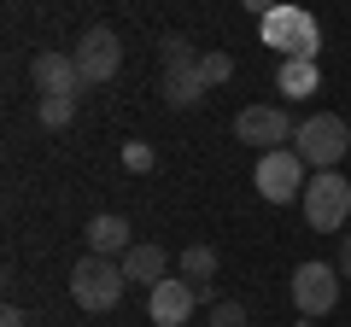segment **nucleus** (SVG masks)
<instances>
[{"label": "nucleus", "instance_id": "obj_17", "mask_svg": "<svg viewBox=\"0 0 351 327\" xmlns=\"http://www.w3.org/2000/svg\"><path fill=\"white\" fill-rule=\"evenodd\" d=\"M199 76H205V88H217V82L234 76V59L228 53H199Z\"/></svg>", "mask_w": 351, "mask_h": 327}, {"label": "nucleus", "instance_id": "obj_8", "mask_svg": "<svg viewBox=\"0 0 351 327\" xmlns=\"http://www.w3.org/2000/svg\"><path fill=\"white\" fill-rule=\"evenodd\" d=\"M71 59H76V70H82V82H112V76H117V64H123L117 29H106V24L82 29V41L71 47Z\"/></svg>", "mask_w": 351, "mask_h": 327}, {"label": "nucleus", "instance_id": "obj_10", "mask_svg": "<svg viewBox=\"0 0 351 327\" xmlns=\"http://www.w3.org/2000/svg\"><path fill=\"white\" fill-rule=\"evenodd\" d=\"M29 82H36V94L41 100H53V94H82V70H76V59L71 53H36L29 59Z\"/></svg>", "mask_w": 351, "mask_h": 327}, {"label": "nucleus", "instance_id": "obj_12", "mask_svg": "<svg viewBox=\"0 0 351 327\" xmlns=\"http://www.w3.org/2000/svg\"><path fill=\"white\" fill-rule=\"evenodd\" d=\"M164 100L176 112H193L205 100V76H199V59H182V64H164Z\"/></svg>", "mask_w": 351, "mask_h": 327}, {"label": "nucleus", "instance_id": "obj_24", "mask_svg": "<svg viewBox=\"0 0 351 327\" xmlns=\"http://www.w3.org/2000/svg\"><path fill=\"white\" fill-rule=\"evenodd\" d=\"M293 327H316V322H311V315H299V322H293Z\"/></svg>", "mask_w": 351, "mask_h": 327}, {"label": "nucleus", "instance_id": "obj_18", "mask_svg": "<svg viewBox=\"0 0 351 327\" xmlns=\"http://www.w3.org/2000/svg\"><path fill=\"white\" fill-rule=\"evenodd\" d=\"M152 164H158V152H152L147 140H129V146H123V170H135V176H147Z\"/></svg>", "mask_w": 351, "mask_h": 327}, {"label": "nucleus", "instance_id": "obj_22", "mask_svg": "<svg viewBox=\"0 0 351 327\" xmlns=\"http://www.w3.org/2000/svg\"><path fill=\"white\" fill-rule=\"evenodd\" d=\"M240 6H246V12H258V18H269V12L281 6V0H240Z\"/></svg>", "mask_w": 351, "mask_h": 327}, {"label": "nucleus", "instance_id": "obj_1", "mask_svg": "<svg viewBox=\"0 0 351 327\" xmlns=\"http://www.w3.org/2000/svg\"><path fill=\"white\" fill-rule=\"evenodd\" d=\"M258 36H263V47H276L281 59H316V53H322V24H316L304 6H287V0H281L269 18H258Z\"/></svg>", "mask_w": 351, "mask_h": 327}, {"label": "nucleus", "instance_id": "obj_14", "mask_svg": "<svg viewBox=\"0 0 351 327\" xmlns=\"http://www.w3.org/2000/svg\"><path fill=\"white\" fill-rule=\"evenodd\" d=\"M276 88L287 94V100H311V94L322 88L316 59H281V64H276Z\"/></svg>", "mask_w": 351, "mask_h": 327}, {"label": "nucleus", "instance_id": "obj_20", "mask_svg": "<svg viewBox=\"0 0 351 327\" xmlns=\"http://www.w3.org/2000/svg\"><path fill=\"white\" fill-rule=\"evenodd\" d=\"M158 59H164V64H182V59H199V53H193L188 36H164V41H158Z\"/></svg>", "mask_w": 351, "mask_h": 327}, {"label": "nucleus", "instance_id": "obj_13", "mask_svg": "<svg viewBox=\"0 0 351 327\" xmlns=\"http://www.w3.org/2000/svg\"><path fill=\"white\" fill-rule=\"evenodd\" d=\"M164 269H170V257H164V246H129L123 252V275H129V287H158L164 280Z\"/></svg>", "mask_w": 351, "mask_h": 327}, {"label": "nucleus", "instance_id": "obj_9", "mask_svg": "<svg viewBox=\"0 0 351 327\" xmlns=\"http://www.w3.org/2000/svg\"><path fill=\"white\" fill-rule=\"evenodd\" d=\"M193 304H199V287H193V280H176V275H164L158 287L147 292L152 327H182V322L193 315Z\"/></svg>", "mask_w": 351, "mask_h": 327}, {"label": "nucleus", "instance_id": "obj_16", "mask_svg": "<svg viewBox=\"0 0 351 327\" xmlns=\"http://www.w3.org/2000/svg\"><path fill=\"white\" fill-rule=\"evenodd\" d=\"M71 117H76V100H71V94H53V100H36V123H41V129H64Z\"/></svg>", "mask_w": 351, "mask_h": 327}, {"label": "nucleus", "instance_id": "obj_6", "mask_svg": "<svg viewBox=\"0 0 351 327\" xmlns=\"http://www.w3.org/2000/svg\"><path fill=\"white\" fill-rule=\"evenodd\" d=\"M339 263H299L293 269V304H299V315H311V322H322L328 310L339 304Z\"/></svg>", "mask_w": 351, "mask_h": 327}, {"label": "nucleus", "instance_id": "obj_15", "mask_svg": "<svg viewBox=\"0 0 351 327\" xmlns=\"http://www.w3.org/2000/svg\"><path fill=\"white\" fill-rule=\"evenodd\" d=\"M176 269H182V280H193V287H211V275H217V252H211V246H188Z\"/></svg>", "mask_w": 351, "mask_h": 327}, {"label": "nucleus", "instance_id": "obj_21", "mask_svg": "<svg viewBox=\"0 0 351 327\" xmlns=\"http://www.w3.org/2000/svg\"><path fill=\"white\" fill-rule=\"evenodd\" d=\"M0 327H29V315L18 310V304H6V310H0Z\"/></svg>", "mask_w": 351, "mask_h": 327}, {"label": "nucleus", "instance_id": "obj_19", "mask_svg": "<svg viewBox=\"0 0 351 327\" xmlns=\"http://www.w3.org/2000/svg\"><path fill=\"white\" fill-rule=\"evenodd\" d=\"M211 327H246V304L217 298V304H211Z\"/></svg>", "mask_w": 351, "mask_h": 327}, {"label": "nucleus", "instance_id": "obj_3", "mask_svg": "<svg viewBox=\"0 0 351 327\" xmlns=\"http://www.w3.org/2000/svg\"><path fill=\"white\" fill-rule=\"evenodd\" d=\"M123 287H129V275H123V263H117V257H94L88 252L82 263L71 269V298L82 304V310H112L117 298H123Z\"/></svg>", "mask_w": 351, "mask_h": 327}, {"label": "nucleus", "instance_id": "obj_23", "mask_svg": "<svg viewBox=\"0 0 351 327\" xmlns=\"http://www.w3.org/2000/svg\"><path fill=\"white\" fill-rule=\"evenodd\" d=\"M339 275H346V280H351V234H346V239H339Z\"/></svg>", "mask_w": 351, "mask_h": 327}, {"label": "nucleus", "instance_id": "obj_4", "mask_svg": "<svg viewBox=\"0 0 351 327\" xmlns=\"http://www.w3.org/2000/svg\"><path fill=\"white\" fill-rule=\"evenodd\" d=\"M304 222L316 228V234H334V228H346L351 216V181L339 176V170H316L311 181H304Z\"/></svg>", "mask_w": 351, "mask_h": 327}, {"label": "nucleus", "instance_id": "obj_5", "mask_svg": "<svg viewBox=\"0 0 351 327\" xmlns=\"http://www.w3.org/2000/svg\"><path fill=\"white\" fill-rule=\"evenodd\" d=\"M304 181H311V170H304V158L293 146H276V152H258V193L269 205H293L304 199Z\"/></svg>", "mask_w": 351, "mask_h": 327}, {"label": "nucleus", "instance_id": "obj_2", "mask_svg": "<svg viewBox=\"0 0 351 327\" xmlns=\"http://www.w3.org/2000/svg\"><path fill=\"white\" fill-rule=\"evenodd\" d=\"M293 152L304 158V170H339V158L351 152V129H346V117H334V112H316V117H304L299 129H293Z\"/></svg>", "mask_w": 351, "mask_h": 327}, {"label": "nucleus", "instance_id": "obj_7", "mask_svg": "<svg viewBox=\"0 0 351 327\" xmlns=\"http://www.w3.org/2000/svg\"><path fill=\"white\" fill-rule=\"evenodd\" d=\"M293 117H287V105H246V112L234 117V140H246V146H258V152H276V146H287L293 140Z\"/></svg>", "mask_w": 351, "mask_h": 327}, {"label": "nucleus", "instance_id": "obj_11", "mask_svg": "<svg viewBox=\"0 0 351 327\" xmlns=\"http://www.w3.org/2000/svg\"><path fill=\"white\" fill-rule=\"evenodd\" d=\"M82 239H88V252H94V257H123L129 252V216H117V211L88 216Z\"/></svg>", "mask_w": 351, "mask_h": 327}]
</instances>
